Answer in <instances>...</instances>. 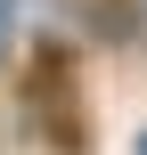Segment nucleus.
I'll return each instance as SVG.
<instances>
[{
    "label": "nucleus",
    "mask_w": 147,
    "mask_h": 155,
    "mask_svg": "<svg viewBox=\"0 0 147 155\" xmlns=\"http://www.w3.org/2000/svg\"><path fill=\"white\" fill-rule=\"evenodd\" d=\"M82 16H90L98 41H115V49L147 57V0H82Z\"/></svg>",
    "instance_id": "2"
},
{
    "label": "nucleus",
    "mask_w": 147,
    "mask_h": 155,
    "mask_svg": "<svg viewBox=\"0 0 147 155\" xmlns=\"http://www.w3.org/2000/svg\"><path fill=\"white\" fill-rule=\"evenodd\" d=\"M16 106L41 131L49 155H90V114H82V57L65 33H33L16 65Z\"/></svg>",
    "instance_id": "1"
}]
</instances>
